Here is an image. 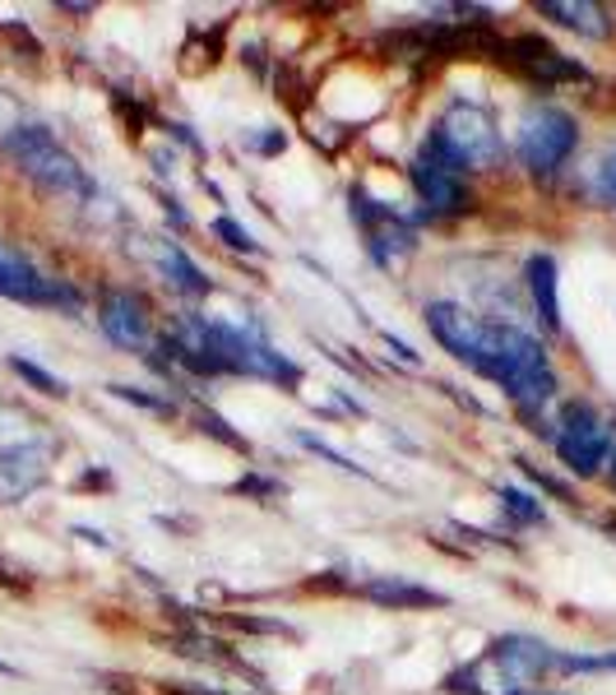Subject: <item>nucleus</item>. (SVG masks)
Returning a JSON list of instances; mask_svg holds the SVG:
<instances>
[{"label": "nucleus", "mask_w": 616, "mask_h": 695, "mask_svg": "<svg viewBox=\"0 0 616 695\" xmlns=\"http://www.w3.org/2000/svg\"><path fill=\"white\" fill-rule=\"evenodd\" d=\"M14 125H19V108H14V102H10L6 93H0V140H6V135L14 131Z\"/></svg>", "instance_id": "aec40b11"}, {"label": "nucleus", "mask_w": 616, "mask_h": 695, "mask_svg": "<svg viewBox=\"0 0 616 695\" xmlns=\"http://www.w3.org/2000/svg\"><path fill=\"white\" fill-rule=\"evenodd\" d=\"M575 121L561 112V108H533L524 121H520V163L528 172H556L561 163L575 153Z\"/></svg>", "instance_id": "20e7f679"}, {"label": "nucleus", "mask_w": 616, "mask_h": 695, "mask_svg": "<svg viewBox=\"0 0 616 695\" xmlns=\"http://www.w3.org/2000/svg\"><path fill=\"white\" fill-rule=\"evenodd\" d=\"M158 265H163V274H167L172 288H182V293H191V297L209 293V278H204V269L191 260V255H186L182 246L163 242V246H158Z\"/></svg>", "instance_id": "2eb2a0df"}, {"label": "nucleus", "mask_w": 616, "mask_h": 695, "mask_svg": "<svg viewBox=\"0 0 616 695\" xmlns=\"http://www.w3.org/2000/svg\"><path fill=\"white\" fill-rule=\"evenodd\" d=\"M176 695H214V691H191V686H176Z\"/></svg>", "instance_id": "412c9836"}, {"label": "nucleus", "mask_w": 616, "mask_h": 695, "mask_svg": "<svg viewBox=\"0 0 616 695\" xmlns=\"http://www.w3.org/2000/svg\"><path fill=\"white\" fill-rule=\"evenodd\" d=\"M10 367L23 376V380H29V385H38V390L42 395H65V380H57V376H51V371H42V367H33L29 362V357H10Z\"/></svg>", "instance_id": "f3484780"}, {"label": "nucleus", "mask_w": 616, "mask_h": 695, "mask_svg": "<svg viewBox=\"0 0 616 695\" xmlns=\"http://www.w3.org/2000/svg\"><path fill=\"white\" fill-rule=\"evenodd\" d=\"M598 667H612V673H616V654H607V658H598Z\"/></svg>", "instance_id": "4be33fe9"}, {"label": "nucleus", "mask_w": 616, "mask_h": 695, "mask_svg": "<svg viewBox=\"0 0 616 695\" xmlns=\"http://www.w3.org/2000/svg\"><path fill=\"white\" fill-rule=\"evenodd\" d=\"M543 10L547 19L556 23H566V29L584 33V38H607L612 33V14L603 6H594V0H543Z\"/></svg>", "instance_id": "f8f14e48"}, {"label": "nucleus", "mask_w": 616, "mask_h": 695, "mask_svg": "<svg viewBox=\"0 0 616 695\" xmlns=\"http://www.w3.org/2000/svg\"><path fill=\"white\" fill-rule=\"evenodd\" d=\"M97 325L121 348H144L148 344V306L135 293H107V297H102Z\"/></svg>", "instance_id": "9d476101"}, {"label": "nucleus", "mask_w": 616, "mask_h": 695, "mask_svg": "<svg viewBox=\"0 0 616 695\" xmlns=\"http://www.w3.org/2000/svg\"><path fill=\"white\" fill-rule=\"evenodd\" d=\"M427 325L435 334V344H441L445 352H454L459 362H478V352H482V334L486 325L478 316H469L464 306H454V301H431L427 306Z\"/></svg>", "instance_id": "6e6552de"}, {"label": "nucleus", "mask_w": 616, "mask_h": 695, "mask_svg": "<svg viewBox=\"0 0 616 695\" xmlns=\"http://www.w3.org/2000/svg\"><path fill=\"white\" fill-rule=\"evenodd\" d=\"M473 371H482L486 380H496L501 390L524 408V413H528V408H543L556 395V376L547 367L543 344H537L533 334L515 329V325H486Z\"/></svg>", "instance_id": "f257e3e1"}, {"label": "nucleus", "mask_w": 616, "mask_h": 695, "mask_svg": "<svg viewBox=\"0 0 616 695\" xmlns=\"http://www.w3.org/2000/svg\"><path fill=\"white\" fill-rule=\"evenodd\" d=\"M612 478H616V454H612Z\"/></svg>", "instance_id": "5701e85b"}, {"label": "nucleus", "mask_w": 616, "mask_h": 695, "mask_svg": "<svg viewBox=\"0 0 616 695\" xmlns=\"http://www.w3.org/2000/svg\"><path fill=\"white\" fill-rule=\"evenodd\" d=\"M556 454H561V463H566L571 473L594 478L607 463V454H612L607 422L588 403H571L566 418H561V427H556Z\"/></svg>", "instance_id": "39448f33"}, {"label": "nucleus", "mask_w": 616, "mask_h": 695, "mask_svg": "<svg viewBox=\"0 0 616 695\" xmlns=\"http://www.w3.org/2000/svg\"><path fill=\"white\" fill-rule=\"evenodd\" d=\"M594 195L607 200V204H616V149L603 153V163L594 167Z\"/></svg>", "instance_id": "a211bd4d"}, {"label": "nucleus", "mask_w": 616, "mask_h": 695, "mask_svg": "<svg viewBox=\"0 0 616 695\" xmlns=\"http://www.w3.org/2000/svg\"><path fill=\"white\" fill-rule=\"evenodd\" d=\"M431 135L459 167H496L501 153H505L492 112L478 108V102H454Z\"/></svg>", "instance_id": "7ed1b4c3"}, {"label": "nucleus", "mask_w": 616, "mask_h": 695, "mask_svg": "<svg viewBox=\"0 0 616 695\" xmlns=\"http://www.w3.org/2000/svg\"><path fill=\"white\" fill-rule=\"evenodd\" d=\"M528 288H533V306L543 316L547 329H561V297H556V260L552 255H533L528 260Z\"/></svg>", "instance_id": "4468645a"}, {"label": "nucleus", "mask_w": 616, "mask_h": 695, "mask_svg": "<svg viewBox=\"0 0 616 695\" xmlns=\"http://www.w3.org/2000/svg\"><path fill=\"white\" fill-rule=\"evenodd\" d=\"M413 186H418V195H422V204L431 214H464L469 209V195H464L459 172L435 163L431 153H418L413 159Z\"/></svg>", "instance_id": "1a4fd4ad"}, {"label": "nucleus", "mask_w": 616, "mask_h": 695, "mask_svg": "<svg viewBox=\"0 0 616 695\" xmlns=\"http://www.w3.org/2000/svg\"><path fill=\"white\" fill-rule=\"evenodd\" d=\"M6 149L10 159L23 167V176H33V182L47 191V195H61V200H93V182L89 172L74 163V153L61 149V140L47 131V125H14L6 135Z\"/></svg>", "instance_id": "f03ea898"}, {"label": "nucleus", "mask_w": 616, "mask_h": 695, "mask_svg": "<svg viewBox=\"0 0 616 695\" xmlns=\"http://www.w3.org/2000/svg\"><path fill=\"white\" fill-rule=\"evenodd\" d=\"M0 297L29 301V306H80V297H74L65 283L47 278L33 260H23L6 242H0Z\"/></svg>", "instance_id": "0eeeda50"}, {"label": "nucleus", "mask_w": 616, "mask_h": 695, "mask_svg": "<svg viewBox=\"0 0 616 695\" xmlns=\"http://www.w3.org/2000/svg\"><path fill=\"white\" fill-rule=\"evenodd\" d=\"M362 594L371 603H380V607H441L445 603V594H435V589H422L413 580H390V575H384V580H367Z\"/></svg>", "instance_id": "ddd939ff"}, {"label": "nucleus", "mask_w": 616, "mask_h": 695, "mask_svg": "<svg viewBox=\"0 0 616 695\" xmlns=\"http://www.w3.org/2000/svg\"><path fill=\"white\" fill-rule=\"evenodd\" d=\"M510 677L520 682H543L547 673H579V667H598V658H575V654H561L543 640H528V635H505L496 640V654H492Z\"/></svg>", "instance_id": "423d86ee"}, {"label": "nucleus", "mask_w": 616, "mask_h": 695, "mask_svg": "<svg viewBox=\"0 0 616 695\" xmlns=\"http://www.w3.org/2000/svg\"><path fill=\"white\" fill-rule=\"evenodd\" d=\"M214 232H218V237H223L227 246H233V251H260V246H255L250 232H246V227H237L233 218H218V223H214Z\"/></svg>", "instance_id": "6ab92c4d"}, {"label": "nucleus", "mask_w": 616, "mask_h": 695, "mask_svg": "<svg viewBox=\"0 0 616 695\" xmlns=\"http://www.w3.org/2000/svg\"><path fill=\"white\" fill-rule=\"evenodd\" d=\"M501 505H505V514H515L520 524H537V520H543V505H537L528 492H515V487H501Z\"/></svg>", "instance_id": "dca6fc26"}, {"label": "nucleus", "mask_w": 616, "mask_h": 695, "mask_svg": "<svg viewBox=\"0 0 616 695\" xmlns=\"http://www.w3.org/2000/svg\"><path fill=\"white\" fill-rule=\"evenodd\" d=\"M47 482V446L0 450V501H19Z\"/></svg>", "instance_id": "9b49d317"}]
</instances>
